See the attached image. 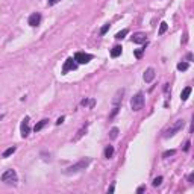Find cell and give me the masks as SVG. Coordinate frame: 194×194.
Segmentation results:
<instances>
[{"mask_svg": "<svg viewBox=\"0 0 194 194\" xmlns=\"http://www.w3.org/2000/svg\"><path fill=\"white\" fill-rule=\"evenodd\" d=\"M188 67H190L188 62H179L178 64V70L179 71H185V70H188Z\"/></svg>", "mask_w": 194, "mask_h": 194, "instance_id": "7402d4cb", "label": "cell"}, {"mask_svg": "<svg viewBox=\"0 0 194 194\" xmlns=\"http://www.w3.org/2000/svg\"><path fill=\"white\" fill-rule=\"evenodd\" d=\"M176 153V150L175 149H172V150H165L164 153H162V158H168V156H173Z\"/></svg>", "mask_w": 194, "mask_h": 194, "instance_id": "cb8c5ba5", "label": "cell"}, {"mask_svg": "<svg viewBox=\"0 0 194 194\" xmlns=\"http://www.w3.org/2000/svg\"><path fill=\"white\" fill-rule=\"evenodd\" d=\"M121 52H123V47H121V46H114L112 50H111V56L112 58H118L121 55Z\"/></svg>", "mask_w": 194, "mask_h": 194, "instance_id": "7c38bea8", "label": "cell"}, {"mask_svg": "<svg viewBox=\"0 0 194 194\" xmlns=\"http://www.w3.org/2000/svg\"><path fill=\"white\" fill-rule=\"evenodd\" d=\"M91 164V158H84V159H81L79 162H76V164H73V165H70L68 168H65V175H76V173H79V172H82V170H85L88 165Z\"/></svg>", "mask_w": 194, "mask_h": 194, "instance_id": "6da1fadb", "label": "cell"}, {"mask_svg": "<svg viewBox=\"0 0 194 194\" xmlns=\"http://www.w3.org/2000/svg\"><path fill=\"white\" fill-rule=\"evenodd\" d=\"M29 121L31 118L26 115L23 120H21V125H20V131H21V137L23 138H28L29 137V132H31V128H29Z\"/></svg>", "mask_w": 194, "mask_h": 194, "instance_id": "5b68a950", "label": "cell"}, {"mask_svg": "<svg viewBox=\"0 0 194 194\" xmlns=\"http://www.w3.org/2000/svg\"><path fill=\"white\" fill-rule=\"evenodd\" d=\"M191 87H185L184 90H182V93H181V99H182V102H185L188 97H190V94H191Z\"/></svg>", "mask_w": 194, "mask_h": 194, "instance_id": "4fadbf2b", "label": "cell"}, {"mask_svg": "<svg viewBox=\"0 0 194 194\" xmlns=\"http://www.w3.org/2000/svg\"><path fill=\"white\" fill-rule=\"evenodd\" d=\"M188 149H190V141H187V144H185V147H184V150H185V152H188Z\"/></svg>", "mask_w": 194, "mask_h": 194, "instance_id": "1f68e13d", "label": "cell"}, {"mask_svg": "<svg viewBox=\"0 0 194 194\" xmlns=\"http://www.w3.org/2000/svg\"><path fill=\"white\" fill-rule=\"evenodd\" d=\"M64 120H65V117H59V118L56 120V125H58V126L62 125V123H64Z\"/></svg>", "mask_w": 194, "mask_h": 194, "instance_id": "f1b7e54d", "label": "cell"}, {"mask_svg": "<svg viewBox=\"0 0 194 194\" xmlns=\"http://www.w3.org/2000/svg\"><path fill=\"white\" fill-rule=\"evenodd\" d=\"M185 126V120H182V118H179V120H176L175 123L170 126L165 132H164V138H172L173 135H176L179 131H182V128Z\"/></svg>", "mask_w": 194, "mask_h": 194, "instance_id": "7a4b0ae2", "label": "cell"}, {"mask_svg": "<svg viewBox=\"0 0 194 194\" xmlns=\"http://www.w3.org/2000/svg\"><path fill=\"white\" fill-rule=\"evenodd\" d=\"M76 68H78V62L75 61V58H67V61L64 62V67H62V75H65L70 70H76Z\"/></svg>", "mask_w": 194, "mask_h": 194, "instance_id": "52a82bcc", "label": "cell"}, {"mask_svg": "<svg viewBox=\"0 0 194 194\" xmlns=\"http://www.w3.org/2000/svg\"><path fill=\"white\" fill-rule=\"evenodd\" d=\"M188 181H190V182L193 184V181H194V175H193V173H191V175L188 176Z\"/></svg>", "mask_w": 194, "mask_h": 194, "instance_id": "d6a6232c", "label": "cell"}, {"mask_svg": "<svg viewBox=\"0 0 194 194\" xmlns=\"http://www.w3.org/2000/svg\"><path fill=\"white\" fill-rule=\"evenodd\" d=\"M47 123H48V120H47V118H43L41 121H38V123L35 125L34 131H35V132H40V131H41V129H43V128H44V126H46Z\"/></svg>", "mask_w": 194, "mask_h": 194, "instance_id": "5bb4252c", "label": "cell"}, {"mask_svg": "<svg viewBox=\"0 0 194 194\" xmlns=\"http://www.w3.org/2000/svg\"><path fill=\"white\" fill-rule=\"evenodd\" d=\"M128 34H129V31H128V29H123V31H120V32H117L115 38H117V40H123V38H125V37H126Z\"/></svg>", "mask_w": 194, "mask_h": 194, "instance_id": "ac0fdd59", "label": "cell"}, {"mask_svg": "<svg viewBox=\"0 0 194 194\" xmlns=\"http://www.w3.org/2000/svg\"><path fill=\"white\" fill-rule=\"evenodd\" d=\"M144 50H146V48H138V50H135V53H134V55H135V58H138V59H140V58L143 56Z\"/></svg>", "mask_w": 194, "mask_h": 194, "instance_id": "484cf974", "label": "cell"}, {"mask_svg": "<svg viewBox=\"0 0 194 194\" xmlns=\"http://www.w3.org/2000/svg\"><path fill=\"white\" fill-rule=\"evenodd\" d=\"M144 190H146V187H140V188L137 190V193H138V194H141V193H143Z\"/></svg>", "mask_w": 194, "mask_h": 194, "instance_id": "4dcf8cb0", "label": "cell"}, {"mask_svg": "<svg viewBox=\"0 0 194 194\" xmlns=\"http://www.w3.org/2000/svg\"><path fill=\"white\" fill-rule=\"evenodd\" d=\"M118 111H120V105H118V106H114V109H112V112L109 114V120H112V118H114V117H115V115L118 114Z\"/></svg>", "mask_w": 194, "mask_h": 194, "instance_id": "603a6c76", "label": "cell"}, {"mask_svg": "<svg viewBox=\"0 0 194 194\" xmlns=\"http://www.w3.org/2000/svg\"><path fill=\"white\" fill-rule=\"evenodd\" d=\"M143 78H144V81L147 82V84H150V82L155 79V70H153L152 67H149L147 70L144 71V76H143Z\"/></svg>", "mask_w": 194, "mask_h": 194, "instance_id": "30bf717a", "label": "cell"}, {"mask_svg": "<svg viewBox=\"0 0 194 194\" xmlns=\"http://www.w3.org/2000/svg\"><path fill=\"white\" fill-rule=\"evenodd\" d=\"M58 2H59V0H47V5H48V6H53V5H56Z\"/></svg>", "mask_w": 194, "mask_h": 194, "instance_id": "83f0119b", "label": "cell"}, {"mask_svg": "<svg viewBox=\"0 0 194 194\" xmlns=\"http://www.w3.org/2000/svg\"><path fill=\"white\" fill-rule=\"evenodd\" d=\"M112 155H114V147H112V146H106V149H105V158L109 159V158H112Z\"/></svg>", "mask_w": 194, "mask_h": 194, "instance_id": "2e32d148", "label": "cell"}, {"mask_svg": "<svg viewBox=\"0 0 194 194\" xmlns=\"http://www.w3.org/2000/svg\"><path fill=\"white\" fill-rule=\"evenodd\" d=\"M91 59H93V55L85 53V52H78V53L75 55V61H76L78 64H88Z\"/></svg>", "mask_w": 194, "mask_h": 194, "instance_id": "8992f818", "label": "cell"}, {"mask_svg": "<svg viewBox=\"0 0 194 194\" xmlns=\"http://www.w3.org/2000/svg\"><path fill=\"white\" fill-rule=\"evenodd\" d=\"M109 26H111V24H109V23H106L105 26H103V28L100 29V35H105V34H106V32L109 31Z\"/></svg>", "mask_w": 194, "mask_h": 194, "instance_id": "4316f807", "label": "cell"}, {"mask_svg": "<svg viewBox=\"0 0 194 194\" xmlns=\"http://www.w3.org/2000/svg\"><path fill=\"white\" fill-rule=\"evenodd\" d=\"M146 34H135L134 37H132V43H135V44H144L146 43Z\"/></svg>", "mask_w": 194, "mask_h": 194, "instance_id": "8fae6325", "label": "cell"}, {"mask_svg": "<svg viewBox=\"0 0 194 194\" xmlns=\"http://www.w3.org/2000/svg\"><path fill=\"white\" fill-rule=\"evenodd\" d=\"M167 29H168V24H167L165 21H162L161 26H159V35H164V34L167 32Z\"/></svg>", "mask_w": 194, "mask_h": 194, "instance_id": "d6986e66", "label": "cell"}, {"mask_svg": "<svg viewBox=\"0 0 194 194\" xmlns=\"http://www.w3.org/2000/svg\"><path fill=\"white\" fill-rule=\"evenodd\" d=\"M144 102H146L144 94H143V93H137V94L132 97V99H131V108H132L134 111H140V109L144 108Z\"/></svg>", "mask_w": 194, "mask_h": 194, "instance_id": "277c9868", "label": "cell"}, {"mask_svg": "<svg viewBox=\"0 0 194 194\" xmlns=\"http://www.w3.org/2000/svg\"><path fill=\"white\" fill-rule=\"evenodd\" d=\"M114 190H115V185L112 184V185H111V187L108 188V193H114Z\"/></svg>", "mask_w": 194, "mask_h": 194, "instance_id": "f546056e", "label": "cell"}, {"mask_svg": "<svg viewBox=\"0 0 194 194\" xmlns=\"http://www.w3.org/2000/svg\"><path fill=\"white\" fill-rule=\"evenodd\" d=\"M123 96H125V88H120V90L115 93L114 99H112V103H114V106H118V105H120V102L123 100Z\"/></svg>", "mask_w": 194, "mask_h": 194, "instance_id": "9c48e42d", "label": "cell"}, {"mask_svg": "<svg viewBox=\"0 0 194 194\" xmlns=\"http://www.w3.org/2000/svg\"><path fill=\"white\" fill-rule=\"evenodd\" d=\"M187 59H188V61H191V59H193V55H191V53H188V56H187Z\"/></svg>", "mask_w": 194, "mask_h": 194, "instance_id": "836d02e7", "label": "cell"}, {"mask_svg": "<svg viewBox=\"0 0 194 194\" xmlns=\"http://www.w3.org/2000/svg\"><path fill=\"white\" fill-rule=\"evenodd\" d=\"M2 182H5L8 185H17V182H18L17 172H15V170H12V168L6 170V172L2 175Z\"/></svg>", "mask_w": 194, "mask_h": 194, "instance_id": "3957f363", "label": "cell"}, {"mask_svg": "<svg viewBox=\"0 0 194 194\" xmlns=\"http://www.w3.org/2000/svg\"><path fill=\"white\" fill-rule=\"evenodd\" d=\"M118 137V128H112L111 131H109V138L111 140H115Z\"/></svg>", "mask_w": 194, "mask_h": 194, "instance_id": "44dd1931", "label": "cell"}, {"mask_svg": "<svg viewBox=\"0 0 194 194\" xmlns=\"http://www.w3.org/2000/svg\"><path fill=\"white\" fill-rule=\"evenodd\" d=\"M41 14L40 12H34V14H31V17H29V24H31V26L32 28H37L38 26V24L41 23Z\"/></svg>", "mask_w": 194, "mask_h": 194, "instance_id": "ba28073f", "label": "cell"}, {"mask_svg": "<svg viewBox=\"0 0 194 194\" xmlns=\"http://www.w3.org/2000/svg\"><path fill=\"white\" fill-rule=\"evenodd\" d=\"M94 103H96V102H94V99H93V100H90V99H84V100L81 102V105H82V106H91V108L94 106Z\"/></svg>", "mask_w": 194, "mask_h": 194, "instance_id": "ffe728a7", "label": "cell"}, {"mask_svg": "<svg viewBox=\"0 0 194 194\" xmlns=\"http://www.w3.org/2000/svg\"><path fill=\"white\" fill-rule=\"evenodd\" d=\"M15 150H17V147H15V146H11L9 149H6V150L3 152V155H2V156H3V158H8V156H11V155L15 152Z\"/></svg>", "mask_w": 194, "mask_h": 194, "instance_id": "e0dca14e", "label": "cell"}, {"mask_svg": "<svg viewBox=\"0 0 194 194\" xmlns=\"http://www.w3.org/2000/svg\"><path fill=\"white\" fill-rule=\"evenodd\" d=\"M161 184H162V176H158L153 179V187H159Z\"/></svg>", "mask_w": 194, "mask_h": 194, "instance_id": "d4e9b609", "label": "cell"}, {"mask_svg": "<svg viewBox=\"0 0 194 194\" xmlns=\"http://www.w3.org/2000/svg\"><path fill=\"white\" fill-rule=\"evenodd\" d=\"M87 128H88V125H85V126H82V129H79V132L76 134V137L73 138V141H78V140H81L85 134H87Z\"/></svg>", "mask_w": 194, "mask_h": 194, "instance_id": "9a60e30c", "label": "cell"}]
</instances>
